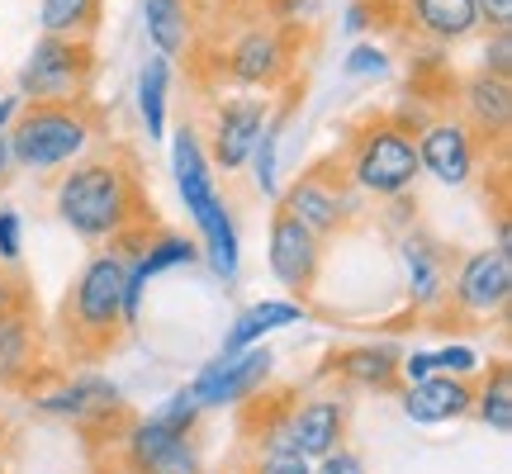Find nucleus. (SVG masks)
<instances>
[{
    "instance_id": "nucleus-1",
    "label": "nucleus",
    "mask_w": 512,
    "mask_h": 474,
    "mask_svg": "<svg viewBox=\"0 0 512 474\" xmlns=\"http://www.w3.org/2000/svg\"><path fill=\"white\" fill-rule=\"evenodd\" d=\"M53 214L72 237H81L86 247H105L128 233H147L157 228V214L147 204L143 171L138 157L128 147H110V152H86L81 162L67 171H57L53 185Z\"/></svg>"
},
{
    "instance_id": "nucleus-2",
    "label": "nucleus",
    "mask_w": 512,
    "mask_h": 474,
    "mask_svg": "<svg viewBox=\"0 0 512 474\" xmlns=\"http://www.w3.org/2000/svg\"><path fill=\"white\" fill-rule=\"evenodd\" d=\"M171 176H176V195H181L185 214L195 219L200 256L209 261V271L219 275L223 285H233L242 275V237H238V223H233V209L219 195L204 138L190 124H181L171 133Z\"/></svg>"
},
{
    "instance_id": "nucleus-3",
    "label": "nucleus",
    "mask_w": 512,
    "mask_h": 474,
    "mask_svg": "<svg viewBox=\"0 0 512 474\" xmlns=\"http://www.w3.org/2000/svg\"><path fill=\"white\" fill-rule=\"evenodd\" d=\"M342 171H347L351 190L361 200H399L413 195L422 181L418 162V119L408 114H370L351 128L347 152H342Z\"/></svg>"
},
{
    "instance_id": "nucleus-4",
    "label": "nucleus",
    "mask_w": 512,
    "mask_h": 474,
    "mask_svg": "<svg viewBox=\"0 0 512 474\" xmlns=\"http://www.w3.org/2000/svg\"><path fill=\"white\" fill-rule=\"evenodd\" d=\"M124 247H95L86 266L76 271L67 304H62V332L76 361H100L124 337Z\"/></svg>"
},
{
    "instance_id": "nucleus-5",
    "label": "nucleus",
    "mask_w": 512,
    "mask_h": 474,
    "mask_svg": "<svg viewBox=\"0 0 512 474\" xmlns=\"http://www.w3.org/2000/svg\"><path fill=\"white\" fill-rule=\"evenodd\" d=\"M100 110L91 100H72V105H24L10 124V157L15 171L29 176H57L72 162H81L95 143H100Z\"/></svg>"
},
{
    "instance_id": "nucleus-6",
    "label": "nucleus",
    "mask_w": 512,
    "mask_h": 474,
    "mask_svg": "<svg viewBox=\"0 0 512 474\" xmlns=\"http://www.w3.org/2000/svg\"><path fill=\"white\" fill-rule=\"evenodd\" d=\"M100 72L91 38L38 34L24 67L15 72V95L24 105H72L91 100V81Z\"/></svg>"
},
{
    "instance_id": "nucleus-7",
    "label": "nucleus",
    "mask_w": 512,
    "mask_h": 474,
    "mask_svg": "<svg viewBox=\"0 0 512 474\" xmlns=\"http://www.w3.org/2000/svg\"><path fill=\"white\" fill-rule=\"evenodd\" d=\"M275 209H285L290 219H299L313 237H342L351 223L361 219V195L351 190L347 171L337 157L313 162L309 171H299L290 181V190L275 195Z\"/></svg>"
},
{
    "instance_id": "nucleus-8",
    "label": "nucleus",
    "mask_w": 512,
    "mask_h": 474,
    "mask_svg": "<svg viewBox=\"0 0 512 474\" xmlns=\"http://www.w3.org/2000/svg\"><path fill=\"white\" fill-rule=\"evenodd\" d=\"M512 304V252L484 247L456 261L446 285V309L456 323H498Z\"/></svg>"
},
{
    "instance_id": "nucleus-9",
    "label": "nucleus",
    "mask_w": 512,
    "mask_h": 474,
    "mask_svg": "<svg viewBox=\"0 0 512 474\" xmlns=\"http://www.w3.org/2000/svg\"><path fill=\"white\" fill-rule=\"evenodd\" d=\"M285 29H294V24H252V29H242L228 43V53H223L228 81L242 86V91H261V95L280 91L294 72V48Z\"/></svg>"
},
{
    "instance_id": "nucleus-10",
    "label": "nucleus",
    "mask_w": 512,
    "mask_h": 474,
    "mask_svg": "<svg viewBox=\"0 0 512 474\" xmlns=\"http://www.w3.org/2000/svg\"><path fill=\"white\" fill-rule=\"evenodd\" d=\"M119 465L124 474H204L195 432L162 427L157 418H138L119 432Z\"/></svg>"
},
{
    "instance_id": "nucleus-11",
    "label": "nucleus",
    "mask_w": 512,
    "mask_h": 474,
    "mask_svg": "<svg viewBox=\"0 0 512 474\" xmlns=\"http://www.w3.org/2000/svg\"><path fill=\"white\" fill-rule=\"evenodd\" d=\"M266 124H271V95L242 91V95L219 100V105H214V119H209V138H204V143H209L204 147V152H209V166L223 171V176H238Z\"/></svg>"
},
{
    "instance_id": "nucleus-12",
    "label": "nucleus",
    "mask_w": 512,
    "mask_h": 474,
    "mask_svg": "<svg viewBox=\"0 0 512 474\" xmlns=\"http://www.w3.org/2000/svg\"><path fill=\"white\" fill-rule=\"evenodd\" d=\"M275 356L266 342H256L247 351H219L214 361L200 365V375L190 380V394L200 399V408H238L261 394V384L271 380Z\"/></svg>"
},
{
    "instance_id": "nucleus-13",
    "label": "nucleus",
    "mask_w": 512,
    "mask_h": 474,
    "mask_svg": "<svg viewBox=\"0 0 512 474\" xmlns=\"http://www.w3.org/2000/svg\"><path fill=\"white\" fill-rule=\"evenodd\" d=\"M266 271L275 275V285L285 294L309 299L318 275H323V237H313L299 219L275 209L271 228H266Z\"/></svg>"
},
{
    "instance_id": "nucleus-14",
    "label": "nucleus",
    "mask_w": 512,
    "mask_h": 474,
    "mask_svg": "<svg viewBox=\"0 0 512 474\" xmlns=\"http://www.w3.org/2000/svg\"><path fill=\"white\" fill-rule=\"evenodd\" d=\"M479 157H484V143L465 128V119H432V124H418V162L422 176H432L437 185H460L475 181Z\"/></svg>"
},
{
    "instance_id": "nucleus-15",
    "label": "nucleus",
    "mask_w": 512,
    "mask_h": 474,
    "mask_svg": "<svg viewBox=\"0 0 512 474\" xmlns=\"http://www.w3.org/2000/svg\"><path fill=\"white\" fill-rule=\"evenodd\" d=\"M34 408L43 418H57V422H76V427H105V422H119L124 418V394L114 389L105 375H76V380H62L53 389L34 394Z\"/></svg>"
},
{
    "instance_id": "nucleus-16",
    "label": "nucleus",
    "mask_w": 512,
    "mask_h": 474,
    "mask_svg": "<svg viewBox=\"0 0 512 474\" xmlns=\"http://www.w3.org/2000/svg\"><path fill=\"white\" fill-rule=\"evenodd\" d=\"M347 432H351V403L342 394H313V399H299L285 413V441L304 460L332 456L337 446H347Z\"/></svg>"
},
{
    "instance_id": "nucleus-17",
    "label": "nucleus",
    "mask_w": 512,
    "mask_h": 474,
    "mask_svg": "<svg viewBox=\"0 0 512 474\" xmlns=\"http://www.w3.org/2000/svg\"><path fill=\"white\" fill-rule=\"evenodd\" d=\"M399 261L408 280V304L418 313L446 309V285H451V256L427 228H408L399 237Z\"/></svg>"
},
{
    "instance_id": "nucleus-18",
    "label": "nucleus",
    "mask_w": 512,
    "mask_h": 474,
    "mask_svg": "<svg viewBox=\"0 0 512 474\" xmlns=\"http://www.w3.org/2000/svg\"><path fill=\"white\" fill-rule=\"evenodd\" d=\"M403 418L418 422V427H441V422H460L470 418L475 408V380L470 375H427L418 384H403Z\"/></svg>"
},
{
    "instance_id": "nucleus-19",
    "label": "nucleus",
    "mask_w": 512,
    "mask_h": 474,
    "mask_svg": "<svg viewBox=\"0 0 512 474\" xmlns=\"http://www.w3.org/2000/svg\"><path fill=\"white\" fill-rule=\"evenodd\" d=\"M456 119H465V128H470L484 147L503 143V138H508V124H512V76L475 72L460 86Z\"/></svg>"
},
{
    "instance_id": "nucleus-20",
    "label": "nucleus",
    "mask_w": 512,
    "mask_h": 474,
    "mask_svg": "<svg viewBox=\"0 0 512 474\" xmlns=\"http://www.w3.org/2000/svg\"><path fill=\"white\" fill-rule=\"evenodd\" d=\"M399 356L403 351L394 342H361V347L337 351L328 370L347 384H361V389H375V394H394L399 389Z\"/></svg>"
},
{
    "instance_id": "nucleus-21",
    "label": "nucleus",
    "mask_w": 512,
    "mask_h": 474,
    "mask_svg": "<svg viewBox=\"0 0 512 474\" xmlns=\"http://www.w3.org/2000/svg\"><path fill=\"white\" fill-rule=\"evenodd\" d=\"M294 323H309V309L304 299H256L233 318V328L223 337V351H247L256 342H266L271 332L294 328Z\"/></svg>"
},
{
    "instance_id": "nucleus-22",
    "label": "nucleus",
    "mask_w": 512,
    "mask_h": 474,
    "mask_svg": "<svg viewBox=\"0 0 512 474\" xmlns=\"http://www.w3.org/2000/svg\"><path fill=\"white\" fill-rule=\"evenodd\" d=\"M38 323L29 318V309L0 313V384L24 389L38 375Z\"/></svg>"
},
{
    "instance_id": "nucleus-23",
    "label": "nucleus",
    "mask_w": 512,
    "mask_h": 474,
    "mask_svg": "<svg viewBox=\"0 0 512 474\" xmlns=\"http://www.w3.org/2000/svg\"><path fill=\"white\" fill-rule=\"evenodd\" d=\"M408 19L432 43H465L479 34L475 0H408Z\"/></svg>"
},
{
    "instance_id": "nucleus-24",
    "label": "nucleus",
    "mask_w": 512,
    "mask_h": 474,
    "mask_svg": "<svg viewBox=\"0 0 512 474\" xmlns=\"http://www.w3.org/2000/svg\"><path fill=\"white\" fill-rule=\"evenodd\" d=\"M143 29H147L152 53H162V57L190 53V38H195L190 0H143Z\"/></svg>"
},
{
    "instance_id": "nucleus-25",
    "label": "nucleus",
    "mask_w": 512,
    "mask_h": 474,
    "mask_svg": "<svg viewBox=\"0 0 512 474\" xmlns=\"http://www.w3.org/2000/svg\"><path fill=\"white\" fill-rule=\"evenodd\" d=\"M133 105H138V119H143L147 143H162L166 138V110H171V57L152 53L143 62Z\"/></svg>"
},
{
    "instance_id": "nucleus-26",
    "label": "nucleus",
    "mask_w": 512,
    "mask_h": 474,
    "mask_svg": "<svg viewBox=\"0 0 512 474\" xmlns=\"http://www.w3.org/2000/svg\"><path fill=\"white\" fill-rule=\"evenodd\" d=\"M128 261L138 266V271L152 280V275L162 271H176V266H195L200 261V242L185 233H166V228H152V233L128 252Z\"/></svg>"
},
{
    "instance_id": "nucleus-27",
    "label": "nucleus",
    "mask_w": 512,
    "mask_h": 474,
    "mask_svg": "<svg viewBox=\"0 0 512 474\" xmlns=\"http://www.w3.org/2000/svg\"><path fill=\"white\" fill-rule=\"evenodd\" d=\"M105 0H38V29L57 38H95Z\"/></svg>"
},
{
    "instance_id": "nucleus-28",
    "label": "nucleus",
    "mask_w": 512,
    "mask_h": 474,
    "mask_svg": "<svg viewBox=\"0 0 512 474\" xmlns=\"http://www.w3.org/2000/svg\"><path fill=\"white\" fill-rule=\"evenodd\" d=\"M494 437H508L512 432V370L508 361H498L489 370V380L475 384V408H470Z\"/></svg>"
},
{
    "instance_id": "nucleus-29",
    "label": "nucleus",
    "mask_w": 512,
    "mask_h": 474,
    "mask_svg": "<svg viewBox=\"0 0 512 474\" xmlns=\"http://www.w3.org/2000/svg\"><path fill=\"white\" fill-rule=\"evenodd\" d=\"M280 133H285V119H275L261 128V138H256L252 157H247V166H252V181L256 190L266 195V200H275L280 195Z\"/></svg>"
},
{
    "instance_id": "nucleus-30",
    "label": "nucleus",
    "mask_w": 512,
    "mask_h": 474,
    "mask_svg": "<svg viewBox=\"0 0 512 474\" xmlns=\"http://www.w3.org/2000/svg\"><path fill=\"white\" fill-rule=\"evenodd\" d=\"M152 418L162 422V427H176V432H195L200 418H204V408H200V399L190 394V384H181L176 394H166V399L157 403V413H152Z\"/></svg>"
},
{
    "instance_id": "nucleus-31",
    "label": "nucleus",
    "mask_w": 512,
    "mask_h": 474,
    "mask_svg": "<svg viewBox=\"0 0 512 474\" xmlns=\"http://www.w3.org/2000/svg\"><path fill=\"white\" fill-rule=\"evenodd\" d=\"M247 474H313V460H304L299 451L280 446H256V460L247 465Z\"/></svg>"
},
{
    "instance_id": "nucleus-32",
    "label": "nucleus",
    "mask_w": 512,
    "mask_h": 474,
    "mask_svg": "<svg viewBox=\"0 0 512 474\" xmlns=\"http://www.w3.org/2000/svg\"><path fill=\"white\" fill-rule=\"evenodd\" d=\"M342 72L356 76V81H370V76H384L389 72V53H384L380 43H356L342 62Z\"/></svg>"
},
{
    "instance_id": "nucleus-33",
    "label": "nucleus",
    "mask_w": 512,
    "mask_h": 474,
    "mask_svg": "<svg viewBox=\"0 0 512 474\" xmlns=\"http://www.w3.org/2000/svg\"><path fill=\"white\" fill-rule=\"evenodd\" d=\"M432 356H437L441 375H470V380L479 375V351L470 347V342H446V347H432Z\"/></svg>"
},
{
    "instance_id": "nucleus-34",
    "label": "nucleus",
    "mask_w": 512,
    "mask_h": 474,
    "mask_svg": "<svg viewBox=\"0 0 512 474\" xmlns=\"http://www.w3.org/2000/svg\"><path fill=\"white\" fill-rule=\"evenodd\" d=\"M489 76H512V29H489L484 38V67Z\"/></svg>"
},
{
    "instance_id": "nucleus-35",
    "label": "nucleus",
    "mask_w": 512,
    "mask_h": 474,
    "mask_svg": "<svg viewBox=\"0 0 512 474\" xmlns=\"http://www.w3.org/2000/svg\"><path fill=\"white\" fill-rule=\"evenodd\" d=\"M24 256V219L15 209H0V266H19Z\"/></svg>"
},
{
    "instance_id": "nucleus-36",
    "label": "nucleus",
    "mask_w": 512,
    "mask_h": 474,
    "mask_svg": "<svg viewBox=\"0 0 512 474\" xmlns=\"http://www.w3.org/2000/svg\"><path fill=\"white\" fill-rule=\"evenodd\" d=\"M313 474H370V470H366V460L356 456L351 446H337L332 456L313 460Z\"/></svg>"
},
{
    "instance_id": "nucleus-37",
    "label": "nucleus",
    "mask_w": 512,
    "mask_h": 474,
    "mask_svg": "<svg viewBox=\"0 0 512 474\" xmlns=\"http://www.w3.org/2000/svg\"><path fill=\"white\" fill-rule=\"evenodd\" d=\"M479 24L489 29H512V0H475Z\"/></svg>"
},
{
    "instance_id": "nucleus-38",
    "label": "nucleus",
    "mask_w": 512,
    "mask_h": 474,
    "mask_svg": "<svg viewBox=\"0 0 512 474\" xmlns=\"http://www.w3.org/2000/svg\"><path fill=\"white\" fill-rule=\"evenodd\" d=\"M19 309H29L24 304V285L10 275V266H0V313H19Z\"/></svg>"
},
{
    "instance_id": "nucleus-39",
    "label": "nucleus",
    "mask_w": 512,
    "mask_h": 474,
    "mask_svg": "<svg viewBox=\"0 0 512 474\" xmlns=\"http://www.w3.org/2000/svg\"><path fill=\"white\" fill-rule=\"evenodd\" d=\"M347 29L342 34H366V29H375V15H370L366 0H356V5H347V19H342Z\"/></svg>"
},
{
    "instance_id": "nucleus-40",
    "label": "nucleus",
    "mask_w": 512,
    "mask_h": 474,
    "mask_svg": "<svg viewBox=\"0 0 512 474\" xmlns=\"http://www.w3.org/2000/svg\"><path fill=\"white\" fill-rule=\"evenodd\" d=\"M19 110H24V100H19L15 91H0V133H10V124H15Z\"/></svg>"
},
{
    "instance_id": "nucleus-41",
    "label": "nucleus",
    "mask_w": 512,
    "mask_h": 474,
    "mask_svg": "<svg viewBox=\"0 0 512 474\" xmlns=\"http://www.w3.org/2000/svg\"><path fill=\"white\" fill-rule=\"evenodd\" d=\"M15 181V157H10V138L0 133V190Z\"/></svg>"
},
{
    "instance_id": "nucleus-42",
    "label": "nucleus",
    "mask_w": 512,
    "mask_h": 474,
    "mask_svg": "<svg viewBox=\"0 0 512 474\" xmlns=\"http://www.w3.org/2000/svg\"><path fill=\"white\" fill-rule=\"evenodd\" d=\"M0 474H5V460H0Z\"/></svg>"
}]
</instances>
